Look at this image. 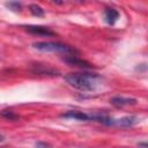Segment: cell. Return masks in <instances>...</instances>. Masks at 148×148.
Returning a JSON list of instances; mask_svg holds the SVG:
<instances>
[{
  "mask_svg": "<svg viewBox=\"0 0 148 148\" xmlns=\"http://www.w3.org/2000/svg\"><path fill=\"white\" fill-rule=\"evenodd\" d=\"M104 18H105L106 23L112 25L119 18V12L114 8H105L104 9Z\"/></svg>",
  "mask_w": 148,
  "mask_h": 148,
  "instance_id": "8",
  "label": "cell"
},
{
  "mask_svg": "<svg viewBox=\"0 0 148 148\" xmlns=\"http://www.w3.org/2000/svg\"><path fill=\"white\" fill-rule=\"evenodd\" d=\"M89 118H90V120L98 121L103 125L117 126V127H132L139 121L138 118L134 116H127V117H123V118H112L105 113H94V114L89 113Z\"/></svg>",
  "mask_w": 148,
  "mask_h": 148,
  "instance_id": "2",
  "label": "cell"
},
{
  "mask_svg": "<svg viewBox=\"0 0 148 148\" xmlns=\"http://www.w3.org/2000/svg\"><path fill=\"white\" fill-rule=\"evenodd\" d=\"M23 28L34 35H39V36H53L54 35V32L50 28L43 27V25H23Z\"/></svg>",
  "mask_w": 148,
  "mask_h": 148,
  "instance_id": "5",
  "label": "cell"
},
{
  "mask_svg": "<svg viewBox=\"0 0 148 148\" xmlns=\"http://www.w3.org/2000/svg\"><path fill=\"white\" fill-rule=\"evenodd\" d=\"M1 116L6 119H9V120H17L18 119V116L16 113H14V111H12V110H2Z\"/></svg>",
  "mask_w": 148,
  "mask_h": 148,
  "instance_id": "10",
  "label": "cell"
},
{
  "mask_svg": "<svg viewBox=\"0 0 148 148\" xmlns=\"http://www.w3.org/2000/svg\"><path fill=\"white\" fill-rule=\"evenodd\" d=\"M29 9H30L31 14L35 15V16H43V15H44V9H43L40 6L36 5V3L30 5V6H29Z\"/></svg>",
  "mask_w": 148,
  "mask_h": 148,
  "instance_id": "9",
  "label": "cell"
},
{
  "mask_svg": "<svg viewBox=\"0 0 148 148\" xmlns=\"http://www.w3.org/2000/svg\"><path fill=\"white\" fill-rule=\"evenodd\" d=\"M6 6L8 7V8H10L12 10H21V8H22V5L20 3V2H15V1H12V2H7L6 3Z\"/></svg>",
  "mask_w": 148,
  "mask_h": 148,
  "instance_id": "11",
  "label": "cell"
},
{
  "mask_svg": "<svg viewBox=\"0 0 148 148\" xmlns=\"http://www.w3.org/2000/svg\"><path fill=\"white\" fill-rule=\"evenodd\" d=\"M64 61L67 62L69 66H77V67H81V68H91L92 67V65L89 64L88 61H86L83 59H80L77 57V54H68V56H65Z\"/></svg>",
  "mask_w": 148,
  "mask_h": 148,
  "instance_id": "4",
  "label": "cell"
},
{
  "mask_svg": "<svg viewBox=\"0 0 148 148\" xmlns=\"http://www.w3.org/2000/svg\"><path fill=\"white\" fill-rule=\"evenodd\" d=\"M32 47L38 51H42V52L62 53L65 56L79 53L75 47L64 44V43H60V42H35V43H32Z\"/></svg>",
  "mask_w": 148,
  "mask_h": 148,
  "instance_id": "3",
  "label": "cell"
},
{
  "mask_svg": "<svg viewBox=\"0 0 148 148\" xmlns=\"http://www.w3.org/2000/svg\"><path fill=\"white\" fill-rule=\"evenodd\" d=\"M65 81L82 91H92L102 83V76L96 73H69L64 76Z\"/></svg>",
  "mask_w": 148,
  "mask_h": 148,
  "instance_id": "1",
  "label": "cell"
},
{
  "mask_svg": "<svg viewBox=\"0 0 148 148\" xmlns=\"http://www.w3.org/2000/svg\"><path fill=\"white\" fill-rule=\"evenodd\" d=\"M138 146H139V147H142V148H147V143H146V142H140Z\"/></svg>",
  "mask_w": 148,
  "mask_h": 148,
  "instance_id": "13",
  "label": "cell"
},
{
  "mask_svg": "<svg viewBox=\"0 0 148 148\" xmlns=\"http://www.w3.org/2000/svg\"><path fill=\"white\" fill-rule=\"evenodd\" d=\"M3 140H5V136H3L2 134H0V142H2Z\"/></svg>",
  "mask_w": 148,
  "mask_h": 148,
  "instance_id": "14",
  "label": "cell"
},
{
  "mask_svg": "<svg viewBox=\"0 0 148 148\" xmlns=\"http://www.w3.org/2000/svg\"><path fill=\"white\" fill-rule=\"evenodd\" d=\"M110 103L114 106H127V105H134L136 104V99L132 97H125V96H114L110 99Z\"/></svg>",
  "mask_w": 148,
  "mask_h": 148,
  "instance_id": "6",
  "label": "cell"
},
{
  "mask_svg": "<svg viewBox=\"0 0 148 148\" xmlns=\"http://www.w3.org/2000/svg\"><path fill=\"white\" fill-rule=\"evenodd\" d=\"M64 118H71V119H75V120H89V113H86L83 111H76V110H71L67 111L65 113L61 114Z\"/></svg>",
  "mask_w": 148,
  "mask_h": 148,
  "instance_id": "7",
  "label": "cell"
},
{
  "mask_svg": "<svg viewBox=\"0 0 148 148\" xmlns=\"http://www.w3.org/2000/svg\"><path fill=\"white\" fill-rule=\"evenodd\" d=\"M35 148H51V146L46 142H37Z\"/></svg>",
  "mask_w": 148,
  "mask_h": 148,
  "instance_id": "12",
  "label": "cell"
}]
</instances>
